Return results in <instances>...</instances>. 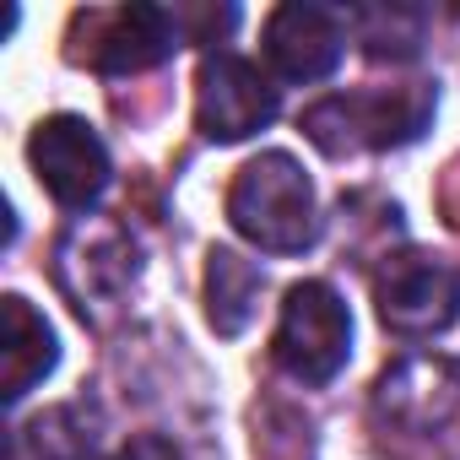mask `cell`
Here are the masks:
<instances>
[{
	"instance_id": "cell-1",
	"label": "cell",
	"mask_w": 460,
	"mask_h": 460,
	"mask_svg": "<svg viewBox=\"0 0 460 460\" xmlns=\"http://www.w3.org/2000/svg\"><path fill=\"white\" fill-rule=\"evenodd\" d=\"M227 222L266 255H304L320 239V206L304 163L293 152L250 157L227 190Z\"/></svg>"
},
{
	"instance_id": "cell-2",
	"label": "cell",
	"mask_w": 460,
	"mask_h": 460,
	"mask_svg": "<svg viewBox=\"0 0 460 460\" xmlns=\"http://www.w3.org/2000/svg\"><path fill=\"white\" fill-rule=\"evenodd\" d=\"M433 87L411 82V87H374V93H336L320 98L304 114V136L325 152V157H347V152H385V146H406L428 130L433 119Z\"/></svg>"
},
{
	"instance_id": "cell-3",
	"label": "cell",
	"mask_w": 460,
	"mask_h": 460,
	"mask_svg": "<svg viewBox=\"0 0 460 460\" xmlns=\"http://www.w3.org/2000/svg\"><path fill=\"white\" fill-rule=\"evenodd\" d=\"M352 352V314L341 304V293L331 282H298L288 288L277 336H271V358L288 379L298 385H331L347 368Z\"/></svg>"
},
{
	"instance_id": "cell-4",
	"label": "cell",
	"mask_w": 460,
	"mask_h": 460,
	"mask_svg": "<svg viewBox=\"0 0 460 460\" xmlns=\"http://www.w3.org/2000/svg\"><path fill=\"white\" fill-rule=\"evenodd\" d=\"M184 44V17L163 6H109V12H76L71 22V60L93 66L103 76H130L163 66Z\"/></svg>"
},
{
	"instance_id": "cell-5",
	"label": "cell",
	"mask_w": 460,
	"mask_h": 460,
	"mask_svg": "<svg viewBox=\"0 0 460 460\" xmlns=\"http://www.w3.org/2000/svg\"><path fill=\"white\" fill-rule=\"evenodd\" d=\"M55 282L66 288V298L76 304L82 320H103L109 309L125 304V293L136 282L130 234L109 217H76L55 250Z\"/></svg>"
},
{
	"instance_id": "cell-6",
	"label": "cell",
	"mask_w": 460,
	"mask_h": 460,
	"mask_svg": "<svg viewBox=\"0 0 460 460\" xmlns=\"http://www.w3.org/2000/svg\"><path fill=\"white\" fill-rule=\"evenodd\" d=\"M374 304L395 336H438L460 320V271L438 255L401 250L374 271Z\"/></svg>"
},
{
	"instance_id": "cell-7",
	"label": "cell",
	"mask_w": 460,
	"mask_h": 460,
	"mask_svg": "<svg viewBox=\"0 0 460 460\" xmlns=\"http://www.w3.org/2000/svg\"><path fill=\"white\" fill-rule=\"evenodd\" d=\"M282 98L277 87L261 76V66H250L244 55H206L200 76H195V130L217 146H234L250 141L255 130H266L277 119Z\"/></svg>"
},
{
	"instance_id": "cell-8",
	"label": "cell",
	"mask_w": 460,
	"mask_h": 460,
	"mask_svg": "<svg viewBox=\"0 0 460 460\" xmlns=\"http://www.w3.org/2000/svg\"><path fill=\"white\" fill-rule=\"evenodd\" d=\"M28 163L39 173V184L66 206V211H87L103 190H109V146L98 141V130L82 114H55L28 136Z\"/></svg>"
},
{
	"instance_id": "cell-9",
	"label": "cell",
	"mask_w": 460,
	"mask_h": 460,
	"mask_svg": "<svg viewBox=\"0 0 460 460\" xmlns=\"http://www.w3.org/2000/svg\"><path fill=\"white\" fill-rule=\"evenodd\" d=\"M266 60L282 82H325L352 39V17L314 0H288L266 17Z\"/></svg>"
},
{
	"instance_id": "cell-10",
	"label": "cell",
	"mask_w": 460,
	"mask_h": 460,
	"mask_svg": "<svg viewBox=\"0 0 460 460\" xmlns=\"http://www.w3.org/2000/svg\"><path fill=\"white\" fill-rule=\"evenodd\" d=\"M0 320H6V401L17 406L33 385H44V374L60 363V347H55V331L49 320L28 304V298H6L0 304Z\"/></svg>"
},
{
	"instance_id": "cell-11",
	"label": "cell",
	"mask_w": 460,
	"mask_h": 460,
	"mask_svg": "<svg viewBox=\"0 0 460 460\" xmlns=\"http://www.w3.org/2000/svg\"><path fill=\"white\" fill-rule=\"evenodd\" d=\"M266 293V277L255 261H244L239 250H211L206 255V314L217 325V336H239L255 320V304Z\"/></svg>"
},
{
	"instance_id": "cell-12",
	"label": "cell",
	"mask_w": 460,
	"mask_h": 460,
	"mask_svg": "<svg viewBox=\"0 0 460 460\" xmlns=\"http://www.w3.org/2000/svg\"><path fill=\"white\" fill-rule=\"evenodd\" d=\"M422 12L417 6H363L352 12V28L374 60H411L422 49Z\"/></svg>"
},
{
	"instance_id": "cell-13",
	"label": "cell",
	"mask_w": 460,
	"mask_h": 460,
	"mask_svg": "<svg viewBox=\"0 0 460 460\" xmlns=\"http://www.w3.org/2000/svg\"><path fill=\"white\" fill-rule=\"evenodd\" d=\"M93 444H98V433H93V417H87L82 401L76 406H55V411H44V417L28 422L33 460H87Z\"/></svg>"
},
{
	"instance_id": "cell-14",
	"label": "cell",
	"mask_w": 460,
	"mask_h": 460,
	"mask_svg": "<svg viewBox=\"0 0 460 460\" xmlns=\"http://www.w3.org/2000/svg\"><path fill=\"white\" fill-rule=\"evenodd\" d=\"M109 460H184V455H179L163 433H141V438H130L125 449H114Z\"/></svg>"
}]
</instances>
